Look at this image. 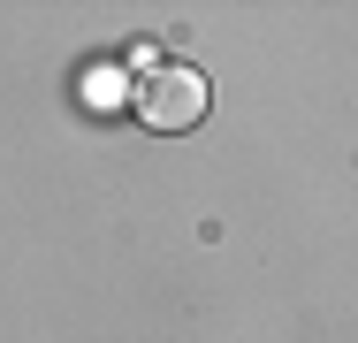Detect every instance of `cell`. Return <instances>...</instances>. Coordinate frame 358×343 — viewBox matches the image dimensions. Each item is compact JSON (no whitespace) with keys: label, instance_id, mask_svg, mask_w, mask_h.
Masks as SVG:
<instances>
[{"label":"cell","instance_id":"7a4b0ae2","mask_svg":"<svg viewBox=\"0 0 358 343\" xmlns=\"http://www.w3.org/2000/svg\"><path fill=\"white\" fill-rule=\"evenodd\" d=\"M84 99H92V107H99V115H107V107H122V99H130V84H122V69H92V76H84Z\"/></svg>","mask_w":358,"mask_h":343},{"label":"cell","instance_id":"6da1fadb","mask_svg":"<svg viewBox=\"0 0 358 343\" xmlns=\"http://www.w3.org/2000/svg\"><path fill=\"white\" fill-rule=\"evenodd\" d=\"M206 99H214V92H206V76H199V69H152V76H145V92H138V115L145 122H152V130H199V122H206Z\"/></svg>","mask_w":358,"mask_h":343}]
</instances>
